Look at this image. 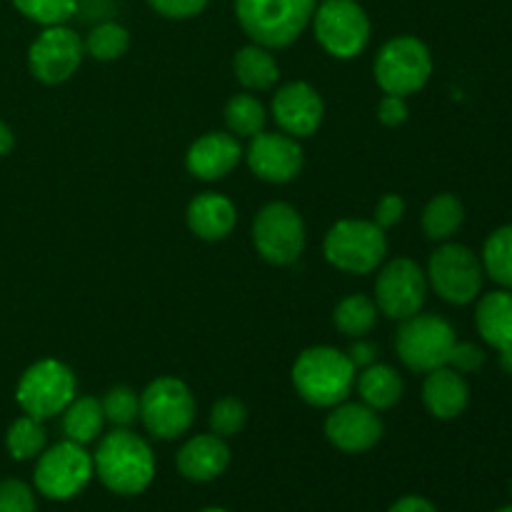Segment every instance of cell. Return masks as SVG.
<instances>
[{"instance_id":"1","label":"cell","mask_w":512,"mask_h":512,"mask_svg":"<svg viewBox=\"0 0 512 512\" xmlns=\"http://www.w3.org/2000/svg\"><path fill=\"white\" fill-rule=\"evenodd\" d=\"M95 475L115 495H140L155 478V455L140 435L128 428H115L100 440L93 458Z\"/></svg>"},{"instance_id":"2","label":"cell","mask_w":512,"mask_h":512,"mask_svg":"<svg viewBox=\"0 0 512 512\" xmlns=\"http://www.w3.org/2000/svg\"><path fill=\"white\" fill-rule=\"evenodd\" d=\"M293 385L308 405L335 408L353 393L355 365L343 350L328 348V345L308 348L295 360Z\"/></svg>"},{"instance_id":"3","label":"cell","mask_w":512,"mask_h":512,"mask_svg":"<svg viewBox=\"0 0 512 512\" xmlns=\"http://www.w3.org/2000/svg\"><path fill=\"white\" fill-rule=\"evenodd\" d=\"M318 0H235L243 33L263 48H288L313 20Z\"/></svg>"},{"instance_id":"4","label":"cell","mask_w":512,"mask_h":512,"mask_svg":"<svg viewBox=\"0 0 512 512\" xmlns=\"http://www.w3.org/2000/svg\"><path fill=\"white\" fill-rule=\"evenodd\" d=\"M75 390H78V383H75L73 370L60 360L45 358L20 375L15 400L30 418L50 420L73 403Z\"/></svg>"},{"instance_id":"5","label":"cell","mask_w":512,"mask_h":512,"mask_svg":"<svg viewBox=\"0 0 512 512\" xmlns=\"http://www.w3.org/2000/svg\"><path fill=\"white\" fill-rule=\"evenodd\" d=\"M323 253L345 273H373L385 260L388 238L373 220H338L325 235Z\"/></svg>"},{"instance_id":"6","label":"cell","mask_w":512,"mask_h":512,"mask_svg":"<svg viewBox=\"0 0 512 512\" xmlns=\"http://www.w3.org/2000/svg\"><path fill=\"white\" fill-rule=\"evenodd\" d=\"M458 343L455 328L440 315H413L400 320L395 335V350L405 368L415 373H430L435 368L448 365L453 345Z\"/></svg>"},{"instance_id":"7","label":"cell","mask_w":512,"mask_h":512,"mask_svg":"<svg viewBox=\"0 0 512 512\" xmlns=\"http://www.w3.org/2000/svg\"><path fill=\"white\" fill-rule=\"evenodd\" d=\"M93 475V455L85 450V445L63 440L38 455L33 483L43 498L70 500L88 488Z\"/></svg>"},{"instance_id":"8","label":"cell","mask_w":512,"mask_h":512,"mask_svg":"<svg viewBox=\"0 0 512 512\" xmlns=\"http://www.w3.org/2000/svg\"><path fill=\"white\" fill-rule=\"evenodd\" d=\"M433 75L430 48L415 35H398L378 50L375 80L388 95H413Z\"/></svg>"},{"instance_id":"9","label":"cell","mask_w":512,"mask_h":512,"mask_svg":"<svg viewBox=\"0 0 512 512\" xmlns=\"http://www.w3.org/2000/svg\"><path fill=\"white\" fill-rule=\"evenodd\" d=\"M310 23L318 43L333 58H358L370 43V18L358 0H323Z\"/></svg>"},{"instance_id":"10","label":"cell","mask_w":512,"mask_h":512,"mask_svg":"<svg viewBox=\"0 0 512 512\" xmlns=\"http://www.w3.org/2000/svg\"><path fill=\"white\" fill-rule=\"evenodd\" d=\"M428 285L450 305H468L483 293L485 270L478 255L460 243H443L428 263Z\"/></svg>"},{"instance_id":"11","label":"cell","mask_w":512,"mask_h":512,"mask_svg":"<svg viewBox=\"0 0 512 512\" xmlns=\"http://www.w3.org/2000/svg\"><path fill=\"white\" fill-rule=\"evenodd\" d=\"M140 420L158 440L188 433L195 420V398L178 378H158L140 393Z\"/></svg>"},{"instance_id":"12","label":"cell","mask_w":512,"mask_h":512,"mask_svg":"<svg viewBox=\"0 0 512 512\" xmlns=\"http://www.w3.org/2000/svg\"><path fill=\"white\" fill-rule=\"evenodd\" d=\"M255 250L273 265H290L303 255L305 223L288 203H268L253 223Z\"/></svg>"},{"instance_id":"13","label":"cell","mask_w":512,"mask_h":512,"mask_svg":"<svg viewBox=\"0 0 512 512\" xmlns=\"http://www.w3.org/2000/svg\"><path fill=\"white\" fill-rule=\"evenodd\" d=\"M85 58L80 35L68 25H48L30 43L28 68L35 80L45 85H60L75 75Z\"/></svg>"},{"instance_id":"14","label":"cell","mask_w":512,"mask_h":512,"mask_svg":"<svg viewBox=\"0 0 512 512\" xmlns=\"http://www.w3.org/2000/svg\"><path fill=\"white\" fill-rule=\"evenodd\" d=\"M425 295H428V275L415 260L395 258L380 270L375 283V305L385 318H413L423 310Z\"/></svg>"},{"instance_id":"15","label":"cell","mask_w":512,"mask_h":512,"mask_svg":"<svg viewBox=\"0 0 512 512\" xmlns=\"http://www.w3.org/2000/svg\"><path fill=\"white\" fill-rule=\"evenodd\" d=\"M325 438L343 453H365L383 438V420L365 403H340L325 420Z\"/></svg>"},{"instance_id":"16","label":"cell","mask_w":512,"mask_h":512,"mask_svg":"<svg viewBox=\"0 0 512 512\" xmlns=\"http://www.w3.org/2000/svg\"><path fill=\"white\" fill-rule=\"evenodd\" d=\"M250 170L268 183H290L303 170V148L285 133H258L245 153Z\"/></svg>"},{"instance_id":"17","label":"cell","mask_w":512,"mask_h":512,"mask_svg":"<svg viewBox=\"0 0 512 512\" xmlns=\"http://www.w3.org/2000/svg\"><path fill=\"white\" fill-rule=\"evenodd\" d=\"M275 123L280 125L290 138H310L320 128L325 115L323 98L313 85L295 80V83L283 85L273 98Z\"/></svg>"},{"instance_id":"18","label":"cell","mask_w":512,"mask_h":512,"mask_svg":"<svg viewBox=\"0 0 512 512\" xmlns=\"http://www.w3.org/2000/svg\"><path fill=\"white\" fill-rule=\"evenodd\" d=\"M240 158L243 148L233 133H205L188 148L185 168L200 180H220L235 170Z\"/></svg>"},{"instance_id":"19","label":"cell","mask_w":512,"mask_h":512,"mask_svg":"<svg viewBox=\"0 0 512 512\" xmlns=\"http://www.w3.org/2000/svg\"><path fill=\"white\" fill-rule=\"evenodd\" d=\"M230 448L218 435H195L178 450V473L190 483H213L228 470Z\"/></svg>"},{"instance_id":"20","label":"cell","mask_w":512,"mask_h":512,"mask_svg":"<svg viewBox=\"0 0 512 512\" xmlns=\"http://www.w3.org/2000/svg\"><path fill=\"white\" fill-rule=\"evenodd\" d=\"M425 375L428 378L423 383V403L428 413L438 420L460 418L470 405V385L463 373L443 365Z\"/></svg>"},{"instance_id":"21","label":"cell","mask_w":512,"mask_h":512,"mask_svg":"<svg viewBox=\"0 0 512 512\" xmlns=\"http://www.w3.org/2000/svg\"><path fill=\"white\" fill-rule=\"evenodd\" d=\"M475 328L498 353H512V290H493L478 300Z\"/></svg>"},{"instance_id":"22","label":"cell","mask_w":512,"mask_h":512,"mask_svg":"<svg viewBox=\"0 0 512 512\" xmlns=\"http://www.w3.org/2000/svg\"><path fill=\"white\" fill-rule=\"evenodd\" d=\"M185 218H188L190 233L213 243V240L228 238L230 230L235 228V220H238V210L225 195L203 193L190 200Z\"/></svg>"},{"instance_id":"23","label":"cell","mask_w":512,"mask_h":512,"mask_svg":"<svg viewBox=\"0 0 512 512\" xmlns=\"http://www.w3.org/2000/svg\"><path fill=\"white\" fill-rule=\"evenodd\" d=\"M403 390V378L390 365L373 363L363 368V373L358 375L360 398L373 410H388L398 405L400 398H403Z\"/></svg>"},{"instance_id":"24","label":"cell","mask_w":512,"mask_h":512,"mask_svg":"<svg viewBox=\"0 0 512 512\" xmlns=\"http://www.w3.org/2000/svg\"><path fill=\"white\" fill-rule=\"evenodd\" d=\"M465 223V208L458 195L440 193L425 205L423 210V233L435 243H448Z\"/></svg>"},{"instance_id":"25","label":"cell","mask_w":512,"mask_h":512,"mask_svg":"<svg viewBox=\"0 0 512 512\" xmlns=\"http://www.w3.org/2000/svg\"><path fill=\"white\" fill-rule=\"evenodd\" d=\"M233 68L240 85H245L250 90H268L280 78V68L273 55H270V50L255 43L245 45V48H240L235 53Z\"/></svg>"},{"instance_id":"26","label":"cell","mask_w":512,"mask_h":512,"mask_svg":"<svg viewBox=\"0 0 512 512\" xmlns=\"http://www.w3.org/2000/svg\"><path fill=\"white\" fill-rule=\"evenodd\" d=\"M60 415H63L65 440H73V443L78 445H88L103 433L105 415L100 400L75 398Z\"/></svg>"},{"instance_id":"27","label":"cell","mask_w":512,"mask_h":512,"mask_svg":"<svg viewBox=\"0 0 512 512\" xmlns=\"http://www.w3.org/2000/svg\"><path fill=\"white\" fill-rule=\"evenodd\" d=\"M480 263L490 280H495L500 288L512 290V223L488 235Z\"/></svg>"},{"instance_id":"28","label":"cell","mask_w":512,"mask_h":512,"mask_svg":"<svg viewBox=\"0 0 512 512\" xmlns=\"http://www.w3.org/2000/svg\"><path fill=\"white\" fill-rule=\"evenodd\" d=\"M378 320V305L375 300H370L368 295H348L338 303L333 313L335 328L340 330L348 338H363L365 333H370Z\"/></svg>"},{"instance_id":"29","label":"cell","mask_w":512,"mask_h":512,"mask_svg":"<svg viewBox=\"0 0 512 512\" xmlns=\"http://www.w3.org/2000/svg\"><path fill=\"white\" fill-rule=\"evenodd\" d=\"M45 435L43 420L30 418V415H23V418L13 420L5 433V448H8V455L18 463H25V460L38 458L45 450Z\"/></svg>"},{"instance_id":"30","label":"cell","mask_w":512,"mask_h":512,"mask_svg":"<svg viewBox=\"0 0 512 512\" xmlns=\"http://www.w3.org/2000/svg\"><path fill=\"white\" fill-rule=\"evenodd\" d=\"M83 45L85 55L100 60V63H110V60H118L128 53L130 33L123 25L115 23V20H103V23H98L90 30Z\"/></svg>"},{"instance_id":"31","label":"cell","mask_w":512,"mask_h":512,"mask_svg":"<svg viewBox=\"0 0 512 512\" xmlns=\"http://www.w3.org/2000/svg\"><path fill=\"white\" fill-rule=\"evenodd\" d=\"M265 120L268 115H265L263 103L248 93L235 95L225 105V123H228L230 133L238 138H253V135L263 133Z\"/></svg>"},{"instance_id":"32","label":"cell","mask_w":512,"mask_h":512,"mask_svg":"<svg viewBox=\"0 0 512 512\" xmlns=\"http://www.w3.org/2000/svg\"><path fill=\"white\" fill-rule=\"evenodd\" d=\"M15 10L33 23L65 25L80 10V0H13Z\"/></svg>"},{"instance_id":"33","label":"cell","mask_w":512,"mask_h":512,"mask_svg":"<svg viewBox=\"0 0 512 512\" xmlns=\"http://www.w3.org/2000/svg\"><path fill=\"white\" fill-rule=\"evenodd\" d=\"M100 405H103L105 423H113L115 428H130L140 418V395L128 385L110 388Z\"/></svg>"},{"instance_id":"34","label":"cell","mask_w":512,"mask_h":512,"mask_svg":"<svg viewBox=\"0 0 512 512\" xmlns=\"http://www.w3.org/2000/svg\"><path fill=\"white\" fill-rule=\"evenodd\" d=\"M245 423H248V408L243 405V400L233 398V395L220 398L210 410V430L218 438H233L245 428Z\"/></svg>"},{"instance_id":"35","label":"cell","mask_w":512,"mask_h":512,"mask_svg":"<svg viewBox=\"0 0 512 512\" xmlns=\"http://www.w3.org/2000/svg\"><path fill=\"white\" fill-rule=\"evenodd\" d=\"M0 512H38L35 493L23 480H3L0 483Z\"/></svg>"},{"instance_id":"36","label":"cell","mask_w":512,"mask_h":512,"mask_svg":"<svg viewBox=\"0 0 512 512\" xmlns=\"http://www.w3.org/2000/svg\"><path fill=\"white\" fill-rule=\"evenodd\" d=\"M210 0H148L150 8L170 20H188L203 13Z\"/></svg>"},{"instance_id":"37","label":"cell","mask_w":512,"mask_h":512,"mask_svg":"<svg viewBox=\"0 0 512 512\" xmlns=\"http://www.w3.org/2000/svg\"><path fill=\"white\" fill-rule=\"evenodd\" d=\"M448 365L458 373H478L485 365V350L475 343H455Z\"/></svg>"},{"instance_id":"38","label":"cell","mask_w":512,"mask_h":512,"mask_svg":"<svg viewBox=\"0 0 512 512\" xmlns=\"http://www.w3.org/2000/svg\"><path fill=\"white\" fill-rule=\"evenodd\" d=\"M403 215H405V200L400 198V195L388 193L378 200L373 223L378 225V228L388 230V228H393V225H398L400 220H403Z\"/></svg>"},{"instance_id":"39","label":"cell","mask_w":512,"mask_h":512,"mask_svg":"<svg viewBox=\"0 0 512 512\" xmlns=\"http://www.w3.org/2000/svg\"><path fill=\"white\" fill-rule=\"evenodd\" d=\"M378 118L380 123L388 125V128H398L408 120V103H405L403 95H388L380 100L378 105Z\"/></svg>"},{"instance_id":"40","label":"cell","mask_w":512,"mask_h":512,"mask_svg":"<svg viewBox=\"0 0 512 512\" xmlns=\"http://www.w3.org/2000/svg\"><path fill=\"white\" fill-rule=\"evenodd\" d=\"M375 355H378V348L373 343H365V340H355L353 348L348 350V358L353 360L355 368H368V365L375 363Z\"/></svg>"},{"instance_id":"41","label":"cell","mask_w":512,"mask_h":512,"mask_svg":"<svg viewBox=\"0 0 512 512\" xmlns=\"http://www.w3.org/2000/svg\"><path fill=\"white\" fill-rule=\"evenodd\" d=\"M388 512H438V508L420 495H405V498L395 500Z\"/></svg>"},{"instance_id":"42","label":"cell","mask_w":512,"mask_h":512,"mask_svg":"<svg viewBox=\"0 0 512 512\" xmlns=\"http://www.w3.org/2000/svg\"><path fill=\"white\" fill-rule=\"evenodd\" d=\"M15 148V133L10 130L8 123L0 120V155H8Z\"/></svg>"},{"instance_id":"43","label":"cell","mask_w":512,"mask_h":512,"mask_svg":"<svg viewBox=\"0 0 512 512\" xmlns=\"http://www.w3.org/2000/svg\"><path fill=\"white\" fill-rule=\"evenodd\" d=\"M500 365L508 375H512V353H500Z\"/></svg>"},{"instance_id":"44","label":"cell","mask_w":512,"mask_h":512,"mask_svg":"<svg viewBox=\"0 0 512 512\" xmlns=\"http://www.w3.org/2000/svg\"><path fill=\"white\" fill-rule=\"evenodd\" d=\"M200 512H228V510H223V508H205V510H200Z\"/></svg>"},{"instance_id":"45","label":"cell","mask_w":512,"mask_h":512,"mask_svg":"<svg viewBox=\"0 0 512 512\" xmlns=\"http://www.w3.org/2000/svg\"><path fill=\"white\" fill-rule=\"evenodd\" d=\"M495 512H512V505H505V508H500V510H495Z\"/></svg>"},{"instance_id":"46","label":"cell","mask_w":512,"mask_h":512,"mask_svg":"<svg viewBox=\"0 0 512 512\" xmlns=\"http://www.w3.org/2000/svg\"><path fill=\"white\" fill-rule=\"evenodd\" d=\"M510 495H512V480H510Z\"/></svg>"}]
</instances>
